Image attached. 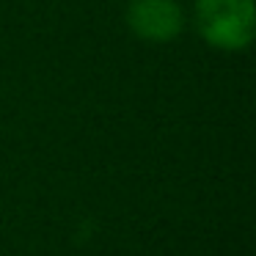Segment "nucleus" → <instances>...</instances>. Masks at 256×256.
<instances>
[{
  "label": "nucleus",
  "instance_id": "1",
  "mask_svg": "<svg viewBox=\"0 0 256 256\" xmlns=\"http://www.w3.org/2000/svg\"><path fill=\"white\" fill-rule=\"evenodd\" d=\"M193 14L201 39L215 50H248L256 36L254 0H196Z\"/></svg>",
  "mask_w": 256,
  "mask_h": 256
},
{
  "label": "nucleus",
  "instance_id": "2",
  "mask_svg": "<svg viewBox=\"0 0 256 256\" xmlns=\"http://www.w3.org/2000/svg\"><path fill=\"white\" fill-rule=\"evenodd\" d=\"M127 25L140 42L162 44L182 34L184 12L176 0H132L127 8Z\"/></svg>",
  "mask_w": 256,
  "mask_h": 256
}]
</instances>
